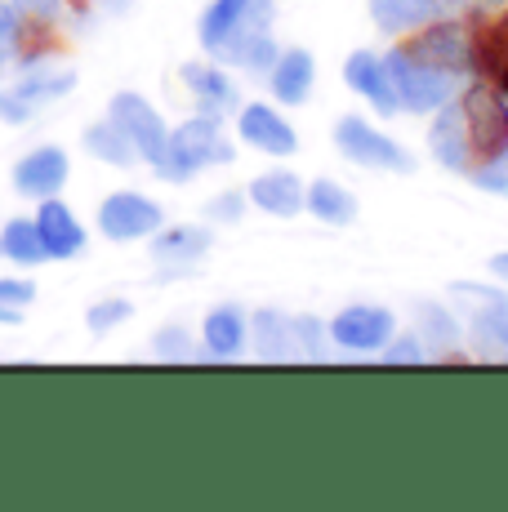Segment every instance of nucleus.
I'll list each match as a JSON object with an SVG mask.
<instances>
[{"mask_svg":"<svg viewBox=\"0 0 508 512\" xmlns=\"http://www.w3.org/2000/svg\"><path fill=\"white\" fill-rule=\"evenodd\" d=\"M415 321H419V334H428V339H433V348H446V343L459 339V326L451 321V312L437 308V303H419Z\"/></svg>","mask_w":508,"mask_h":512,"instance_id":"29","label":"nucleus"},{"mask_svg":"<svg viewBox=\"0 0 508 512\" xmlns=\"http://www.w3.org/2000/svg\"><path fill=\"white\" fill-rule=\"evenodd\" d=\"M246 5H250V0H210V9L201 14V45L210 49V54L241 27Z\"/></svg>","mask_w":508,"mask_h":512,"instance_id":"28","label":"nucleus"},{"mask_svg":"<svg viewBox=\"0 0 508 512\" xmlns=\"http://www.w3.org/2000/svg\"><path fill=\"white\" fill-rule=\"evenodd\" d=\"M18 45H23V9L0 5V58L14 54Z\"/></svg>","mask_w":508,"mask_h":512,"instance_id":"32","label":"nucleus"},{"mask_svg":"<svg viewBox=\"0 0 508 512\" xmlns=\"http://www.w3.org/2000/svg\"><path fill=\"white\" fill-rule=\"evenodd\" d=\"M473 183H482L486 192H508V152L500 156V161L482 165V170H473Z\"/></svg>","mask_w":508,"mask_h":512,"instance_id":"36","label":"nucleus"},{"mask_svg":"<svg viewBox=\"0 0 508 512\" xmlns=\"http://www.w3.org/2000/svg\"><path fill=\"white\" fill-rule=\"evenodd\" d=\"M107 116H112V121L125 130V139L134 143V152L148 156V165H161L165 147H170V130H165L161 112H156L148 98H139V94H116V98H112V112H107Z\"/></svg>","mask_w":508,"mask_h":512,"instance_id":"6","label":"nucleus"},{"mask_svg":"<svg viewBox=\"0 0 508 512\" xmlns=\"http://www.w3.org/2000/svg\"><path fill=\"white\" fill-rule=\"evenodd\" d=\"M32 299H36L32 281H0V303H9V308H27Z\"/></svg>","mask_w":508,"mask_h":512,"instance_id":"37","label":"nucleus"},{"mask_svg":"<svg viewBox=\"0 0 508 512\" xmlns=\"http://www.w3.org/2000/svg\"><path fill=\"white\" fill-rule=\"evenodd\" d=\"M491 272H495L500 281H508V250H504V254H495V259H491Z\"/></svg>","mask_w":508,"mask_h":512,"instance_id":"41","label":"nucleus"},{"mask_svg":"<svg viewBox=\"0 0 508 512\" xmlns=\"http://www.w3.org/2000/svg\"><path fill=\"white\" fill-rule=\"evenodd\" d=\"M459 112H464V139H468V161L473 170L500 161L508 152V103L495 85H473L459 98ZM468 170V174H473Z\"/></svg>","mask_w":508,"mask_h":512,"instance_id":"2","label":"nucleus"},{"mask_svg":"<svg viewBox=\"0 0 508 512\" xmlns=\"http://www.w3.org/2000/svg\"><path fill=\"white\" fill-rule=\"evenodd\" d=\"M304 205L312 214H317L326 228H348V223L357 219V201H353V192H348L344 183H335V179H317L308 187V196H304Z\"/></svg>","mask_w":508,"mask_h":512,"instance_id":"23","label":"nucleus"},{"mask_svg":"<svg viewBox=\"0 0 508 512\" xmlns=\"http://www.w3.org/2000/svg\"><path fill=\"white\" fill-rule=\"evenodd\" d=\"M125 317H130V303H125V299H103V303H94L85 321H90L94 334H107L112 326H121Z\"/></svg>","mask_w":508,"mask_h":512,"instance_id":"31","label":"nucleus"},{"mask_svg":"<svg viewBox=\"0 0 508 512\" xmlns=\"http://www.w3.org/2000/svg\"><path fill=\"white\" fill-rule=\"evenodd\" d=\"M473 49H477V72L491 76V85L508 98V14L486 23Z\"/></svg>","mask_w":508,"mask_h":512,"instance_id":"24","label":"nucleus"},{"mask_svg":"<svg viewBox=\"0 0 508 512\" xmlns=\"http://www.w3.org/2000/svg\"><path fill=\"white\" fill-rule=\"evenodd\" d=\"M0 254L9 263H23V268H36L41 259H50L41 245V232H36V219H9L5 232H0Z\"/></svg>","mask_w":508,"mask_h":512,"instance_id":"26","label":"nucleus"},{"mask_svg":"<svg viewBox=\"0 0 508 512\" xmlns=\"http://www.w3.org/2000/svg\"><path fill=\"white\" fill-rule=\"evenodd\" d=\"M428 147H433V156L446 165V170H455V174L473 170V161H468L464 112H459V103H442V107H437V121H433V130H428Z\"/></svg>","mask_w":508,"mask_h":512,"instance_id":"14","label":"nucleus"},{"mask_svg":"<svg viewBox=\"0 0 508 512\" xmlns=\"http://www.w3.org/2000/svg\"><path fill=\"white\" fill-rule=\"evenodd\" d=\"M183 85L192 90V98L201 103V112H232L237 107V85L210 63H188L183 67Z\"/></svg>","mask_w":508,"mask_h":512,"instance_id":"21","label":"nucleus"},{"mask_svg":"<svg viewBox=\"0 0 508 512\" xmlns=\"http://www.w3.org/2000/svg\"><path fill=\"white\" fill-rule=\"evenodd\" d=\"M241 27H246V32H268L272 27V0H250Z\"/></svg>","mask_w":508,"mask_h":512,"instance_id":"38","label":"nucleus"},{"mask_svg":"<svg viewBox=\"0 0 508 512\" xmlns=\"http://www.w3.org/2000/svg\"><path fill=\"white\" fill-rule=\"evenodd\" d=\"M370 14H375L379 32L402 36L410 27L437 23L446 14V0H370Z\"/></svg>","mask_w":508,"mask_h":512,"instance_id":"17","label":"nucleus"},{"mask_svg":"<svg viewBox=\"0 0 508 512\" xmlns=\"http://www.w3.org/2000/svg\"><path fill=\"white\" fill-rule=\"evenodd\" d=\"M237 134H241V139H246L250 147L268 152V156H290V152L299 147V134L290 130V121H281V116L272 112V107H263V103L241 107Z\"/></svg>","mask_w":508,"mask_h":512,"instance_id":"12","label":"nucleus"},{"mask_svg":"<svg viewBox=\"0 0 508 512\" xmlns=\"http://www.w3.org/2000/svg\"><path fill=\"white\" fill-rule=\"evenodd\" d=\"M205 361H232L241 348H246V317H241L237 308H214L210 317H205Z\"/></svg>","mask_w":508,"mask_h":512,"instance_id":"19","label":"nucleus"},{"mask_svg":"<svg viewBox=\"0 0 508 512\" xmlns=\"http://www.w3.org/2000/svg\"><path fill=\"white\" fill-rule=\"evenodd\" d=\"M335 143L348 161L366 165V170H388V174L415 170V156H410L402 143L388 139V134H379L370 121H361V116H344V121L335 125Z\"/></svg>","mask_w":508,"mask_h":512,"instance_id":"4","label":"nucleus"},{"mask_svg":"<svg viewBox=\"0 0 508 512\" xmlns=\"http://www.w3.org/2000/svg\"><path fill=\"white\" fill-rule=\"evenodd\" d=\"M23 321V308H9V303H0V326H18Z\"/></svg>","mask_w":508,"mask_h":512,"instance_id":"40","label":"nucleus"},{"mask_svg":"<svg viewBox=\"0 0 508 512\" xmlns=\"http://www.w3.org/2000/svg\"><path fill=\"white\" fill-rule=\"evenodd\" d=\"M76 85V76L72 72H36V76H27L23 85H14V90H5L0 94V116L5 121H14V125H23L27 116L36 112V107H45V103H54V98H63L67 90Z\"/></svg>","mask_w":508,"mask_h":512,"instance_id":"10","label":"nucleus"},{"mask_svg":"<svg viewBox=\"0 0 508 512\" xmlns=\"http://www.w3.org/2000/svg\"><path fill=\"white\" fill-rule=\"evenodd\" d=\"M214 58L237 63V67H246V72H272V63H277L281 54H277V45H272L268 32H246V27H237L228 41L214 49Z\"/></svg>","mask_w":508,"mask_h":512,"instance_id":"22","label":"nucleus"},{"mask_svg":"<svg viewBox=\"0 0 508 512\" xmlns=\"http://www.w3.org/2000/svg\"><path fill=\"white\" fill-rule=\"evenodd\" d=\"M384 67H388L397 103L410 107V112H437L442 103H451L455 81H459V76L442 72V67H428V63H419V58H410L406 49H393V54L384 58Z\"/></svg>","mask_w":508,"mask_h":512,"instance_id":"3","label":"nucleus"},{"mask_svg":"<svg viewBox=\"0 0 508 512\" xmlns=\"http://www.w3.org/2000/svg\"><path fill=\"white\" fill-rule=\"evenodd\" d=\"M161 223H165L161 205L139 192H116L99 205V228L107 241H143V236L161 232Z\"/></svg>","mask_w":508,"mask_h":512,"instance_id":"8","label":"nucleus"},{"mask_svg":"<svg viewBox=\"0 0 508 512\" xmlns=\"http://www.w3.org/2000/svg\"><path fill=\"white\" fill-rule=\"evenodd\" d=\"M424 357H428V352L419 348V343L410 339V334H402V339H388V343H384V361H388V366H419Z\"/></svg>","mask_w":508,"mask_h":512,"instance_id":"33","label":"nucleus"},{"mask_svg":"<svg viewBox=\"0 0 508 512\" xmlns=\"http://www.w3.org/2000/svg\"><path fill=\"white\" fill-rule=\"evenodd\" d=\"M312 76H317V67H312L308 49H286V54L272 63V98H277V103H286V107L308 103Z\"/></svg>","mask_w":508,"mask_h":512,"instance_id":"18","label":"nucleus"},{"mask_svg":"<svg viewBox=\"0 0 508 512\" xmlns=\"http://www.w3.org/2000/svg\"><path fill=\"white\" fill-rule=\"evenodd\" d=\"M63 183H67V156H63V147H36V152H27L23 161L14 165V187L23 196H36V201L54 196Z\"/></svg>","mask_w":508,"mask_h":512,"instance_id":"13","label":"nucleus"},{"mask_svg":"<svg viewBox=\"0 0 508 512\" xmlns=\"http://www.w3.org/2000/svg\"><path fill=\"white\" fill-rule=\"evenodd\" d=\"M344 81H348V90L366 98L375 112H384V116H393L397 107V94H393V81H388V67H384V58H375L370 49H357V54H348V63H344Z\"/></svg>","mask_w":508,"mask_h":512,"instance_id":"11","label":"nucleus"},{"mask_svg":"<svg viewBox=\"0 0 508 512\" xmlns=\"http://www.w3.org/2000/svg\"><path fill=\"white\" fill-rule=\"evenodd\" d=\"M23 14H32V18H41V23H54L58 18V9H63V0H14Z\"/></svg>","mask_w":508,"mask_h":512,"instance_id":"39","label":"nucleus"},{"mask_svg":"<svg viewBox=\"0 0 508 512\" xmlns=\"http://www.w3.org/2000/svg\"><path fill=\"white\" fill-rule=\"evenodd\" d=\"M36 232H41V245H45V254H50V259H72V254L85 245V232H81V223H76V214L67 210V205L50 201V196L41 201Z\"/></svg>","mask_w":508,"mask_h":512,"instance_id":"15","label":"nucleus"},{"mask_svg":"<svg viewBox=\"0 0 508 512\" xmlns=\"http://www.w3.org/2000/svg\"><path fill=\"white\" fill-rule=\"evenodd\" d=\"M406 54L419 58V63H428V67H442V72H451V76H473L477 72L473 41L464 36L459 23H433L424 36H415V41L406 45Z\"/></svg>","mask_w":508,"mask_h":512,"instance_id":"7","label":"nucleus"},{"mask_svg":"<svg viewBox=\"0 0 508 512\" xmlns=\"http://www.w3.org/2000/svg\"><path fill=\"white\" fill-rule=\"evenodd\" d=\"M156 352H161V357H170V361H183V357H188V330H183V326H165L161 334H156Z\"/></svg>","mask_w":508,"mask_h":512,"instance_id":"35","label":"nucleus"},{"mask_svg":"<svg viewBox=\"0 0 508 512\" xmlns=\"http://www.w3.org/2000/svg\"><path fill=\"white\" fill-rule=\"evenodd\" d=\"M290 334H295V348L304 352L308 361L326 357V326L317 317H290Z\"/></svg>","mask_w":508,"mask_h":512,"instance_id":"30","label":"nucleus"},{"mask_svg":"<svg viewBox=\"0 0 508 512\" xmlns=\"http://www.w3.org/2000/svg\"><path fill=\"white\" fill-rule=\"evenodd\" d=\"M397 321L388 308H370V303H357V308H344L335 321H330V339L348 352H379L388 339H393Z\"/></svg>","mask_w":508,"mask_h":512,"instance_id":"9","label":"nucleus"},{"mask_svg":"<svg viewBox=\"0 0 508 512\" xmlns=\"http://www.w3.org/2000/svg\"><path fill=\"white\" fill-rule=\"evenodd\" d=\"M241 210H246V196H241V192H223V196H214V201L205 205V219H214V223H237Z\"/></svg>","mask_w":508,"mask_h":512,"instance_id":"34","label":"nucleus"},{"mask_svg":"<svg viewBox=\"0 0 508 512\" xmlns=\"http://www.w3.org/2000/svg\"><path fill=\"white\" fill-rule=\"evenodd\" d=\"M210 245H214L210 228H165V232H152V259L170 263V268H188Z\"/></svg>","mask_w":508,"mask_h":512,"instance_id":"20","label":"nucleus"},{"mask_svg":"<svg viewBox=\"0 0 508 512\" xmlns=\"http://www.w3.org/2000/svg\"><path fill=\"white\" fill-rule=\"evenodd\" d=\"M223 161H232V143L223 139L219 112H201L170 134V147H165L156 174L170 183H188L192 174L205 170V165H223Z\"/></svg>","mask_w":508,"mask_h":512,"instance_id":"1","label":"nucleus"},{"mask_svg":"<svg viewBox=\"0 0 508 512\" xmlns=\"http://www.w3.org/2000/svg\"><path fill=\"white\" fill-rule=\"evenodd\" d=\"M254 352L263 361H290L295 357V334H290V317L281 312H254Z\"/></svg>","mask_w":508,"mask_h":512,"instance_id":"25","label":"nucleus"},{"mask_svg":"<svg viewBox=\"0 0 508 512\" xmlns=\"http://www.w3.org/2000/svg\"><path fill=\"white\" fill-rule=\"evenodd\" d=\"M451 294L464 303L473 343L486 352V357L504 361L508 357V294L486 290V285H455Z\"/></svg>","mask_w":508,"mask_h":512,"instance_id":"5","label":"nucleus"},{"mask_svg":"<svg viewBox=\"0 0 508 512\" xmlns=\"http://www.w3.org/2000/svg\"><path fill=\"white\" fill-rule=\"evenodd\" d=\"M304 196H308V187L299 183L290 170H268L250 183V201L268 214H281V219H290V214L304 210Z\"/></svg>","mask_w":508,"mask_h":512,"instance_id":"16","label":"nucleus"},{"mask_svg":"<svg viewBox=\"0 0 508 512\" xmlns=\"http://www.w3.org/2000/svg\"><path fill=\"white\" fill-rule=\"evenodd\" d=\"M85 152L99 156V161H107V165H121V170H125V165H134V156H139V152H134V143L125 139V130L112 121V116L85 130Z\"/></svg>","mask_w":508,"mask_h":512,"instance_id":"27","label":"nucleus"}]
</instances>
